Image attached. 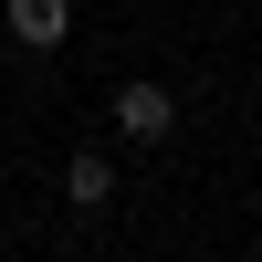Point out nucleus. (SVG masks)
Here are the masks:
<instances>
[{"instance_id":"obj_2","label":"nucleus","mask_w":262,"mask_h":262,"mask_svg":"<svg viewBox=\"0 0 262 262\" xmlns=\"http://www.w3.org/2000/svg\"><path fill=\"white\" fill-rule=\"evenodd\" d=\"M11 42H21V53L74 42V0H11Z\"/></svg>"},{"instance_id":"obj_3","label":"nucleus","mask_w":262,"mask_h":262,"mask_svg":"<svg viewBox=\"0 0 262 262\" xmlns=\"http://www.w3.org/2000/svg\"><path fill=\"white\" fill-rule=\"evenodd\" d=\"M63 210H74V221L116 210V168H105V158H74V168H63Z\"/></svg>"},{"instance_id":"obj_1","label":"nucleus","mask_w":262,"mask_h":262,"mask_svg":"<svg viewBox=\"0 0 262 262\" xmlns=\"http://www.w3.org/2000/svg\"><path fill=\"white\" fill-rule=\"evenodd\" d=\"M168 126H179V105H168V84H126V95H116V137H137V147H158Z\"/></svg>"}]
</instances>
